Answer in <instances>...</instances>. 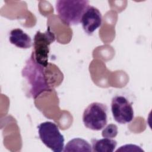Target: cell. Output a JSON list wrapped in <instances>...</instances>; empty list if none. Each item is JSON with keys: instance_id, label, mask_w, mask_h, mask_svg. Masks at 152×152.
<instances>
[{"instance_id": "4", "label": "cell", "mask_w": 152, "mask_h": 152, "mask_svg": "<svg viewBox=\"0 0 152 152\" xmlns=\"http://www.w3.org/2000/svg\"><path fill=\"white\" fill-rule=\"evenodd\" d=\"M83 122L86 127L93 131L102 129L107 122V107L99 102L90 103L84 110Z\"/></svg>"}, {"instance_id": "7", "label": "cell", "mask_w": 152, "mask_h": 152, "mask_svg": "<svg viewBox=\"0 0 152 152\" xmlns=\"http://www.w3.org/2000/svg\"><path fill=\"white\" fill-rule=\"evenodd\" d=\"M81 23L84 31L87 34L91 35L102 25L101 12L97 8L89 5L82 16Z\"/></svg>"}, {"instance_id": "8", "label": "cell", "mask_w": 152, "mask_h": 152, "mask_svg": "<svg viewBox=\"0 0 152 152\" xmlns=\"http://www.w3.org/2000/svg\"><path fill=\"white\" fill-rule=\"evenodd\" d=\"M10 42L11 44L21 49H28L32 46V40L30 36L19 28L10 31Z\"/></svg>"}, {"instance_id": "2", "label": "cell", "mask_w": 152, "mask_h": 152, "mask_svg": "<svg viewBox=\"0 0 152 152\" xmlns=\"http://www.w3.org/2000/svg\"><path fill=\"white\" fill-rule=\"evenodd\" d=\"M56 10L61 20L68 26L81 23L82 16L89 6L87 0H59L56 1Z\"/></svg>"}, {"instance_id": "11", "label": "cell", "mask_w": 152, "mask_h": 152, "mask_svg": "<svg viewBox=\"0 0 152 152\" xmlns=\"http://www.w3.org/2000/svg\"><path fill=\"white\" fill-rule=\"evenodd\" d=\"M118 134V126L115 124H110L107 125L102 132V135L103 138H112L115 137Z\"/></svg>"}, {"instance_id": "12", "label": "cell", "mask_w": 152, "mask_h": 152, "mask_svg": "<svg viewBox=\"0 0 152 152\" xmlns=\"http://www.w3.org/2000/svg\"><path fill=\"white\" fill-rule=\"evenodd\" d=\"M144 151L140 147L135 144H126L120 147L116 151Z\"/></svg>"}, {"instance_id": "9", "label": "cell", "mask_w": 152, "mask_h": 152, "mask_svg": "<svg viewBox=\"0 0 152 152\" xmlns=\"http://www.w3.org/2000/svg\"><path fill=\"white\" fill-rule=\"evenodd\" d=\"M91 142L92 150L96 152H112L117 145L116 140L109 138L100 140L92 139Z\"/></svg>"}, {"instance_id": "6", "label": "cell", "mask_w": 152, "mask_h": 152, "mask_svg": "<svg viewBox=\"0 0 152 152\" xmlns=\"http://www.w3.org/2000/svg\"><path fill=\"white\" fill-rule=\"evenodd\" d=\"M111 110L115 121L119 124L129 123L134 119L132 103L124 96H116L113 97Z\"/></svg>"}, {"instance_id": "5", "label": "cell", "mask_w": 152, "mask_h": 152, "mask_svg": "<svg viewBox=\"0 0 152 152\" xmlns=\"http://www.w3.org/2000/svg\"><path fill=\"white\" fill-rule=\"evenodd\" d=\"M39 138L42 142L54 152L64 151V137L53 122L46 121L37 126Z\"/></svg>"}, {"instance_id": "10", "label": "cell", "mask_w": 152, "mask_h": 152, "mask_svg": "<svg viewBox=\"0 0 152 152\" xmlns=\"http://www.w3.org/2000/svg\"><path fill=\"white\" fill-rule=\"evenodd\" d=\"M92 147L88 141L80 138H74L66 144L64 151H92Z\"/></svg>"}, {"instance_id": "3", "label": "cell", "mask_w": 152, "mask_h": 152, "mask_svg": "<svg viewBox=\"0 0 152 152\" xmlns=\"http://www.w3.org/2000/svg\"><path fill=\"white\" fill-rule=\"evenodd\" d=\"M55 33L50 27L42 33L37 31L33 39V50L31 53L35 61L44 67L48 66V57L50 51V45L55 40Z\"/></svg>"}, {"instance_id": "1", "label": "cell", "mask_w": 152, "mask_h": 152, "mask_svg": "<svg viewBox=\"0 0 152 152\" xmlns=\"http://www.w3.org/2000/svg\"><path fill=\"white\" fill-rule=\"evenodd\" d=\"M38 64L32 55L26 61L22 71V75L28 87V94L32 98H36L42 93L52 91L53 88L48 81L45 69Z\"/></svg>"}]
</instances>
